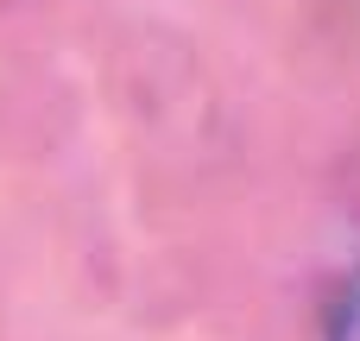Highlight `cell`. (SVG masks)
<instances>
[]
</instances>
